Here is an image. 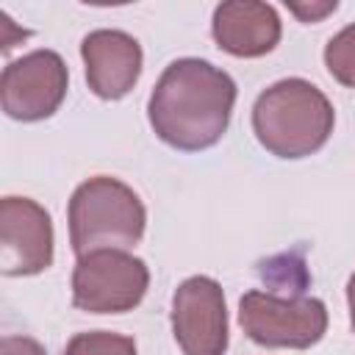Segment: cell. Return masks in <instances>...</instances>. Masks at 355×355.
Returning a JSON list of instances; mask_svg holds the SVG:
<instances>
[{
    "instance_id": "cell-1",
    "label": "cell",
    "mask_w": 355,
    "mask_h": 355,
    "mask_svg": "<svg viewBox=\"0 0 355 355\" xmlns=\"http://www.w3.org/2000/svg\"><path fill=\"white\" fill-rule=\"evenodd\" d=\"M233 103L236 83L225 69L202 58H178L161 72L147 116L164 144L200 153L225 136Z\"/></svg>"
},
{
    "instance_id": "cell-2",
    "label": "cell",
    "mask_w": 355,
    "mask_h": 355,
    "mask_svg": "<svg viewBox=\"0 0 355 355\" xmlns=\"http://www.w3.org/2000/svg\"><path fill=\"white\" fill-rule=\"evenodd\" d=\"M336 111L322 89L302 78H286L263 89L252 105V130L261 147L277 158H305L322 150L333 133Z\"/></svg>"
},
{
    "instance_id": "cell-3",
    "label": "cell",
    "mask_w": 355,
    "mask_h": 355,
    "mask_svg": "<svg viewBox=\"0 0 355 355\" xmlns=\"http://www.w3.org/2000/svg\"><path fill=\"white\" fill-rule=\"evenodd\" d=\"M69 244L75 255L94 250H130L141 241L147 211L139 194L116 178L83 180L69 200Z\"/></svg>"
},
{
    "instance_id": "cell-4",
    "label": "cell",
    "mask_w": 355,
    "mask_h": 355,
    "mask_svg": "<svg viewBox=\"0 0 355 355\" xmlns=\"http://www.w3.org/2000/svg\"><path fill=\"white\" fill-rule=\"evenodd\" d=\"M239 324L250 341L269 349H308L327 330V308L316 297H275L247 291L239 302Z\"/></svg>"
},
{
    "instance_id": "cell-5",
    "label": "cell",
    "mask_w": 355,
    "mask_h": 355,
    "mask_svg": "<svg viewBox=\"0 0 355 355\" xmlns=\"http://www.w3.org/2000/svg\"><path fill=\"white\" fill-rule=\"evenodd\" d=\"M150 286V269L128 250H94L75 261L72 305L86 313L133 311Z\"/></svg>"
},
{
    "instance_id": "cell-6",
    "label": "cell",
    "mask_w": 355,
    "mask_h": 355,
    "mask_svg": "<svg viewBox=\"0 0 355 355\" xmlns=\"http://www.w3.org/2000/svg\"><path fill=\"white\" fill-rule=\"evenodd\" d=\"M69 72L55 50H33L3 69V111L17 122H39L58 111L67 97Z\"/></svg>"
},
{
    "instance_id": "cell-7",
    "label": "cell",
    "mask_w": 355,
    "mask_h": 355,
    "mask_svg": "<svg viewBox=\"0 0 355 355\" xmlns=\"http://www.w3.org/2000/svg\"><path fill=\"white\" fill-rule=\"evenodd\" d=\"M172 333L183 355H225L227 308L225 291L214 277L194 275L175 288Z\"/></svg>"
},
{
    "instance_id": "cell-8",
    "label": "cell",
    "mask_w": 355,
    "mask_h": 355,
    "mask_svg": "<svg viewBox=\"0 0 355 355\" xmlns=\"http://www.w3.org/2000/svg\"><path fill=\"white\" fill-rule=\"evenodd\" d=\"M53 263L50 214L31 197L0 202V266L8 277L39 275Z\"/></svg>"
},
{
    "instance_id": "cell-9",
    "label": "cell",
    "mask_w": 355,
    "mask_h": 355,
    "mask_svg": "<svg viewBox=\"0 0 355 355\" xmlns=\"http://www.w3.org/2000/svg\"><path fill=\"white\" fill-rule=\"evenodd\" d=\"M86 83L100 100L125 97L141 75V44L125 31H92L80 42Z\"/></svg>"
},
{
    "instance_id": "cell-10",
    "label": "cell",
    "mask_w": 355,
    "mask_h": 355,
    "mask_svg": "<svg viewBox=\"0 0 355 355\" xmlns=\"http://www.w3.org/2000/svg\"><path fill=\"white\" fill-rule=\"evenodd\" d=\"M211 33L219 50L236 58H258L280 42V17L269 3L227 0L216 6Z\"/></svg>"
},
{
    "instance_id": "cell-11",
    "label": "cell",
    "mask_w": 355,
    "mask_h": 355,
    "mask_svg": "<svg viewBox=\"0 0 355 355\" xmlns=\"http://www.w3.org/2000/svg\"><path fill=\"white\" fill-rule=\"evenodd\" d=\"M324 67L341 83L355 89V22L341 28L324 47Z\"/></svg>"
},
{
    "instance_id": "cell-12",
    "label": "cell",
    "mask_w": 355,
    "mask_h": 355,
    "mask_svg": "<svg viewBox=\"0 0 355 355\" xmlns=\"http://www.w3.org/2000/svg\"><path fill=\"white\" fill-rule=\"evenodd\" d=\"M64 355H136V341L130 336L92 330L69 338Z\"/></svg>"
},
{
    "instance_id": "cell-13",
    "label": "cell",
    "mask_w": 355,
    "mask_h": 355,
    "mask_svg": "<svg viewBox=\"0 0 355 355\" xmlns=\"http://www.w3.org/2000/svg\"><path fill=\"white\" fill-rule=\"evenodd\" d=\"M288 11L300 19V22H319L324 19L327 14H333L338 8L336 0H324V3H286Z\"/></svg>"
},
{
    "instance_id": "cell-14",
    "label": "cell",
    "mask_w": 355,
    "mask_h": 355,
    "mask_svg": "<svg viewBox=\"0 0 355 355\" xmlns=\"http://www.w3.org/2000/svg\"><path fill=\"white\" fill-rule=\"evenodd\" d=\"M0 355H47L44 347L28 336H6L0 341Z\"/></svg>"
},
{
    "instance_id": "cell-15",
    "label": "cell",
    "mask_w": 355,
    "mask_h": 355,
    "mask_svg": "<svg viewBox=\"0 0 355 355\" xmlns=\"http://www.w3.org/2000/svg\"><path fill=\"white\" fill-rule=\"evenodd\" d=\"M347 302H349V324H352V330H355V275H352L349 283H347Z\"/></svg>"
}]
</instances>
